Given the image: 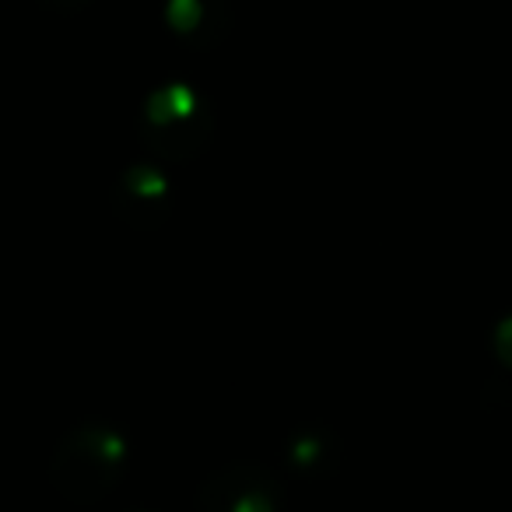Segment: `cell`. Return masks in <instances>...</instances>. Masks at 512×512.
Masks as SVG:
<instances>
[{"label":"cell","instance_id":"obj_1","mask_svg":"<svg viewBox=\"0 0 512 512\" xmlns=\"http://www.w3.org/2000/svg\"><path fill=\"white\" fill-rule=\"evenodd\" d=\"M123 439L113 428L85 425L64 439L53 460V484L71 502H95L116 484L123 470Z\"/></svg>","mask_w":512,"mask_h":512},{"label":"cell","instance_id":"obj_2","mask_svg":"<svg viewBox=\"0 0 512 512\" xmlns=\"http://www.w3.org/2000/svg\"><path fill=\"white\" fill-rule=\"evenodd\" d=\"M200 505L204 512H278L281 484L264 467H232L204 484Z\"/></svg>","mask_w":512,"mask_h":512},{"label":"cell","instance_id":"obj_3","mask_svg":"<svg viewBox=\"0 0 512 512\" xmlns=\"http://www.w3.org/2000/svg\"><path fill=\"white\" fill-rule=\"evenodd\" d=\"M78 4H85V0H78Z\"/></svg>","mask_w":512,"mask_h":512}]
</instances>
